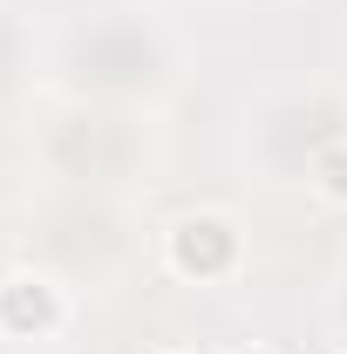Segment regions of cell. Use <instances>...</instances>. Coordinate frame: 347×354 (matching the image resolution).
<instances>
[{
  "label": "cell",
  "instance_id": "cell-1",
  "mask_svg": "<svg viewBox=\"0 0 347 354\" xmlns=\"http://www.w3.org/2000/svg\"><path fill=\"white\" fill-rule=\"evenodd\" d=\"M218 259H225V232H218V225H184L177 266H218Z\"/></svg>",
  "mask_w": 347,
  "mask_h": 354
},
{
  "label": "cell",
  "instance_id": "cell-2",
  "mask_svg": "<svg viewBox=\"0 0 347 354\" xmlns=\"http://www.w3.org/2000/svg\"><path fill=\"white\" fill-rule=\"evenodd\" d=\"M327 191L347 198V157H327Z\"/></svg>",
  "mask_w": 347,
  "mask_h": 354
}]
</instances>
